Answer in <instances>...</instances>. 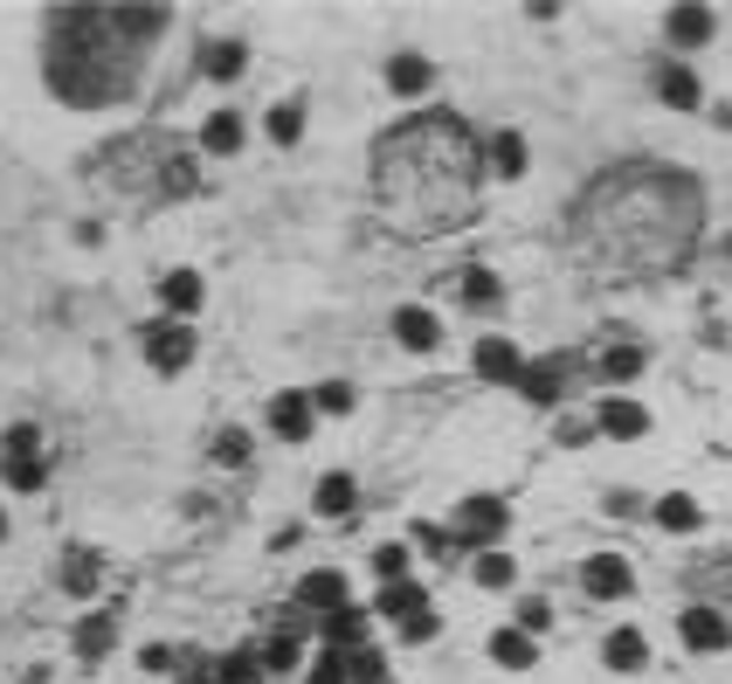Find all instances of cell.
Instances as JSON below:
<instances>
[{
    "label": "cell",
    "instance_id": "2",
    "mask_svg": "<svg viewBox=\"0 0 732 684\" xmlns=\"http://www.w3.org/2000/svg\"><path fill=\"white\" fill-rule=\"evenodd\" d=\"M311 415H319V408H311V394L291 387V394H277V402H270V429H277L283 442H304V436H311Z\"/></svg>",
    "mask_w": 732,
    "mask_h": 684
},
{
    "label": "cell",
    "instance_id": "17",
    "mask_svg": "<svg viewBox=\"0 0 732 684\" xmlns=\"http://www.w3.org/2000/svg\"><path fill=\"white\" fill-rule=\"evenodd\" d=\"M491 167H498L505 180H518L526 173V139H518V131H498V139H491Z\"/></svg>",
    "mask_w": 732,
    "mask_h": 684
},
{
    "label": "cell",
    "instance_id": "5",
    "mask_svg": "<svg viewBox=\"0 0 732 684\" xmlns=\"http://www.w3.org/2000/svg\"><path fill=\"white\" fill-rule=\"evenodd\" d=\"M395 339H401L408 353H435V339H442L435 311H422V304H401V311H395Z\"/></svg>",
    "mask_w": 732,
    "mask_h": 684
},
{
    "label": "cell",
    "instance_id": "3",
    "mask_svg": "<svg viewBox=\"0 0 732 684\" xmlns=\"http://www.w3.org/2000/svg\"><path fill=\"white\" fill-rule=\"evenodd\" d=\"M581 581H588L594 601H622V595H629V560H622V554H594L581 567Z\"/></svg>",
    "mask_w": 732,
    "mask_h": 684
},
{
    "label": "cell",
    "instance_id": "4",
    "mask_svg": "<svg viewBox=\"0 0 732 684\" xmlns=\"http://www.w3.org/2000/svg\"><path fill=\"white\" fill-rule=\"evenodd\" d=\"M594 423L609 429L615 442H636V436H649V408H643V402H622V394H615V402H601Z\"/></svg>",
    "mask_w": 732,
    "mask_h": 684
},
{
    "label": "cell",
    "instance_id": "8",
    "mask_svg": "<svg viewBox=\"0 0 732 684\" xmlns=\"http://www.w3.org/2000/svg\"><path fill=\"white\" fill-rule=\"evenodd\" d=\"M677 637H685L691 650H719V643H725V622H719V616L698 601V609H685V616H677Z\"/></svg>",
    "mask_w": 732,
    "mask_h": 684
},
{
    "label": "cell",
    "instance_id": "30",
    "mask_svg": "<svg viewBox=\"0 0 732 684\" xmlns=\"http://www.w3.org/2000/svg\"><path fill=\"white\" fill-rule=\"evenodd\" d=\"M374 574H380L387 588H395L401 574H408V554H401V546H380V554H374Z\"/></svg>",
    "mask_w": 732,
    "mask_h": 684
},
{
    "label": "cell",
    "instance_id": "20",
    "mask_svg": "<svg viewBox=\"0 0 732 684\" xmlns=\"http://www.w3.org/2000/svg\"><path fill=\"white\" fill-rule=\"evenodd\" d=\"M160 298H166L173 311H201V277H194V270H173V277L160 284Z\"/></svg>",
    "mask_w": 732,
    "mask_h": 684
},
{
    "label": "cell",
    "instance_id": "14",
    "mask_svg": "<svg viewBox=\"0 0 732 684\" xmlns=\"http://www.w3.org/2000/svg\"><path fill=\"white\" fill-rule=\"evenodd\" d=\"M374 609H380V616H395L401 629H415V622H422V616H429V609H422V595H415L408 581H395V588H387V595L374 601Z\"/></svg>",
    "mask_w": 732,
    "mask_h": 684
},
{
    "label": "cell",
    "instance_id": "16",
    "mask_svg": "<svg viewBox=\"0 0 732 684\" xmlns=\"http://www.w3.org/2000/svg\"><path fill=\"white\" fill-rule=\"evenodd\" d=\"M657 90H664V104H677V111H698V76H691L685 63H670V70L657 76Z\"/></svg>",
    "mask_w": 732,
    "mask_h": 684
},
{
    "label": "cell",
    "instance_id": "1",
    "mask_svg": "<svg viewBox=\"0 0 732 684\" xmlns=\"http://www.w3.org/2000/svg\"><path fill=\"white\" fill-rule=\"evenodd\" d=\"M146 360L160 366V374H180V366L194 360V332H187V325H173V319L146 325Z\"/></svg>",
    "mask_w": 732,
    "mask_h": 684
},
{
    "label": "cell",
    "instance_id": "35",
    "mask_svg": "<svg viewBox=\"0 0 732 684\" xmlns=\"http://www.w3.org/2000/svg\"><path fill=\"white\" fill-rule=\"evenodd\" d=\"M222 684H256V656H249V650H235L228 664H222Z\"/></svg>",
    "mask_w": 732,
    "mask_h": 684
},
{
    "label": "cell",
    "instance_id": "9",
    "mask_svg": "<svg viewBox=\"0 0 732 684\" xmlns=\"http://www.w3.org/2000/svg\"><path fill=\"white\" fill-rule=\"evenodd\" d=\"M311 609H325V616H338L346 609V574H332V567H319V574H304V588H298Z\"/></svg>",
    "mask_w": 732,
    "mask_h": 684
},
{
    "label": "cell",
    "instance_id": "38",
    "mask_svg": "<svg viewBox=\"0 0 732 684\" xmlns=\"http://www.w3.org/2000/svg\"><path fill=\"white\" fill-rule=\"evenodd\" d=\"M243 450H249V442H243V436H235V429H222V442H215V457H222V463H243Z\"/></svg>",
    "mask_w": 732,
    "mask_h": 684
},
{
    "label": "cell",
    "instance_id": "33",
    "mask_svg": "<svg viewBox=\"0 0 732 684\" xmlns=\"http://www.w3.org/2000/svg\"><path fill=\"white\" fill-rule=\"evenodd\" d=\"M353 637H359V609H353V601H346V609H338V616H332V650H346Z\"/></svg>",
    "mask_w": 732,
    "mask_h": 684
},
{
    "label": "cell",
    "instance_id": "25",
    "mask_svg": "<svg viewBox=\"0 0 732 684\" xmlns=\"http://www.w3.org/2000/svg\"><path fill=\"white\" fill-rule=\"evenodd\" d=\"M311 684H353L346 677V650H319V656H311Z\"/></svg>",
    "mask_w": 732,
    "mask_h": 684
},
{
    "label": "cell",
    "instance_id": "21",
    "mask_svg": "<svg viewBox=\"0 0 732 684\" xmlns=\"http://www.w3.org/2000/svg\"><path fill=\"white\" fill-rule=\"evenodd\" d=\"M270 139L277 146H298L304 139V104H277V111H270Z\"/></svg>",
    "mask_w": 732,
    "mask_h": 684
},
{
    "label": "cell",
    "instance_id": "29",
    "mask_svg": "<svg viewBox=\"0 0 732 684\" xmlns=\"http://www.w3.org/2000/svg\"><path fill=\"white\" fill-rule=\"evenodd\" d=\"M463 298H470V304H498V277H491V270H470V277H463Z\"/></svg>",
    "mask_w": 732,
    "mask_h": 684
},
{
    "label": "cell",
    "instance_id": "28",
    "mask_svg": "<svg viewBox=\"0 0 732 684\" xmlns=\"http://www.w3.org/2000/svg\"><path fill=\"white\" fill-rule=\"evenodd\" d=\"M643 374V346H615L609 353V381H636Z\"/></svg>",
    "mask_w": 732,
    "mask_h": 684
},
{
    "label": "cell",
    "instance_id": "39",
    "mask_svg": "<svg viewBox=\"0 0 732 684\" xmlns=\"http://www.w3.org/2000/svg\"><path fill=\"white\" fill-rule=\"evenodd\" d=\"M0 525H8V519H0Z\"/></svg>",
    "mask_w": 732,
    "mask_h": 684
},
{
    "label": "cell",
    "instance_id": "26",
    "mask_svg": "<svg viewBox=\"0 0 732 684\" xmlns=\"http://www.w3.org/2000/svg\"><path fill=\"white\" fill-rule=\"evenodd\" d=\"M63 581H69L76 595H90V588H97V560H90V554H69V560H63Z\"/></svg>",
    "mask_w": 732,
    "mask_h": 684
},
{
    "label": "cell",
    "instance_id": "18",
    "mask_svg": "<svg viewBox=\"0 0 732 684\" xmlns=\"http://www.w3.org/2000/svg\"><path fill=\"white\" fill-rule=\"evenodd\" d=\"M201 146H207V152H235V146H243V118L215 111V118H207V131H201Z\"/></svg>",
    "mask_w": 732,
    "mask_h": 684
},
{
    "label": "cell",
    "instance_id": "19",
    "mask_svg": "<svg viewBox=\"0 0 732 684\" xmlns=\"http://www.w3.org/2000/svg\"><path fill=\"white\" fill-rule=\"evenodd\" d=\"M319 512L325 519H346L353 512V478H346V470H332V478L319 484Z\"/></svg>",
    "mask_w": 732,
    "mask_h": 684
},
{
    "label": "cell",
    "instance_id": "24",
    "mask_svg": "<svg viewBox=\"0 0 732 684\" xmlns=\"http://www.w3.org/2000/svg\"><path fill=\"white\" fill-rule=\"evenodd\" d=\"M346 677L353 684H387V664H380L374 650H346Z\"/></svg>",
    "mask_w": 732,
    "mask_h": 684
},
{
    "label": "cell",
    "instance_id": "7",
    "mask_svg": "<svg viewBox=\"0 0 732 684\" xmlns=\"http://www.w3.org/2000/svg\"><path fill=\"white\" fill-rule=\"evenodd\" d=\"M387 84H395L401 97H422V90L435 84V70H429V56H415V49H401V56L387 63Z\"/></svg>",
    "mask_w": 732,
    "mask_h": 684
},
{
    "label": "cell",
    "instance_id": "6",
    "mask_svg": "<svg viewBox=\"0 0 732 684\" xmlns=\"http://www.w3.org/2000/svg\"><path fill=\"white\" fill-rule=\"evenodd\" d=\"M470 366H477L484 381H518V353H512V339H477Z\"/></svg>",
    "mask_w": 732,
    "mask_h": 684
},
{
    "label": "cell",
    "instance_id": "27",
    "mask_svg": "<svg viewBox=\"0 0 732 684\" xmlns=\"http://www.w3.org/2000/svg\"><path fill=\"white\" fill-rule=\"evenodd\" d=\"M477 581L484 588H512V554H477Z\"/></svg>",
    "mask_w": 732,
    "mask_h": 684
},
{
    "label": "cell",
    "instance_id": "32",
    "mask_svg": "<svg viewBox=\"0 0 732 684\" xmlns=\"http://www.w3.org/2000/svg\"><path fill=\"white\" fill-rule=\"evenodd\" d=\"M311 408H325V415H346V408H353V387H346V381H325V387H319V402H311Z\"/></svg>",
    "mask_w": 732,
    "mask_h": 684
},
{
    "label": "cell",
    "instance_id": "22",
    "mask_svg": "<svg viewBox=\"0 0 732 684\" xmlns=\"http://www.w3.org/2000/svg\"><path fill=\"white\" fill-rule=\"evenodd\" d=\"M670 35L677 42H704V35H712V14H704V8H677L670 14Z\"/></svg>",
    "mask_w": 732,
    "mask_h": 684
},
{
    "label": "cell",
    "instance_id": "11",
    "mask_svg": "<svg viewBox=\"0 0 732 684\" xmlns=\"http://www.w3.org/2000/svg\"><path fill=\"white\" fill-rule=\"evenodd\" d=\"M526 402H539V408H553L560 402V366H518V381H512Z\"/></svg>",
    "mask_w": 732,
    "mask_h": 684
},
{
    "label": "cell",
    "instance_id": "37",
    "mask_svg": "<svg viewBox=\"0 0 732 684\" xmlns=\"http://www.w3.org/2000/svg\"><path fill=\"white\" fill-rule=\"evenodd\" d=\"M546 622H553V609H546V601H526V609H518V629H526V637H539Z\"/></svg>",
    "mask_w": 732,
    "mask_h": 684
},
{
    "label": "cell",
    "instance_id": "13",
    "mask_svg": "<svg viewBox=\"0 0 732 684\" xmlns=\"http://www.w3.org/2000/svg\"><path fill=\"white\" fill-rule=\"evenodd\" d=\"M498 525H505V505H498V498H463V533H470V539H491Z\"/></svg>",
    "mask_w": 732,
    "mask_h": 684
},
{
    "label": "cell",
    "instance_id": "31",
    "mask_svg": "<svg viewBox=\"0 0 732 684\" xmlns=\"http://www.w3.org/2000/svg\"><path fill=\"white\" fill-rule=\"evenodd\" d=\"M104 643H111V616H97V622H84V629H76V650H84V656H97Z\"/></svg>",
    "mask_w": 732,
    "mask_h": 684
},
{
    "label": "cell",
    "instance_id": "36",
    "mask_svg": "<svg viewBox=\"0 0 732 684\" xmlns=\"http://www.w3.org/2000/svg\"><path fill=\"white\" fill-rule=\"evenodd\" d=\"M8 484H14V491H35V484H42V457H29V463H8Z\"/></svg>",
    "mask_w": 732,
    "mask_h": 684
},
{
    "label": "cell",
    "instance_id": "23",
    "mask_svg": "<svg viewBox=\"0 0 732 684\" xmlns=\"http://www.w3.org/2000/svg\"><path fill=\"white\" fill-rule=\"evenodd\" d=\"M657 525H664V533H691V525H698V505H691V498H664V505H657Z\"/></svg>",
    "mask_w": 732,
    "mask_h": 684
},
{
    "label": "cell",
    "instance_id": "34",
    "mask_svg": "<svg viewBox=\"0 0 732 684\" xmlns=\"http://www.w3.org/2000/svg\"><path fill=\"white\" fill-rule=\"evenodd\" d=\"M29 457H42V450H35V429L21 423V429H8V463H29Z\"/></svg>",
    "mask_w": 732,
    "mask_h": 684
},
{
    "label": "cell",
    "instance_id": "12",
    "mask_svg": "<svg viewBox=\"0 0 732 684\" xmlns=\"http://www.w3.org/2000/svg\"><path fill=\"white\" fill-rule=\"evenodd\" d=\"M491 656H498V664L505 671H532V637H526V629H498V637H491Z\"/></svg>",
    "mask_w": 732,
    "mask_h": 684
},
{
    "label": "cell",
    "instance_id": "15",
    "mask_svg": "<svg viewBox=\"0 0 732 684\" xmlns=\"http://www.w3.org/2000/svg\"><path fill=\"white\" fill-rule=\"evenodd\" d=\"M243 63H249V56H243V42H207V49H201V70L215 76V84H228V76H243Z\"/></svg>",
    "mask_w": 732,
    "mask_h": 684
},
{
    "label": "cell",
    "instance_id": "10",
    "mask_svg": "<svg viewBox=\"0 0 732 684\" xmlns=\"http://www.w3.org/2000/svg\"><path fill=\"white\" fill-rule=\"evenodd\" d=\"M601 656H609V671H643L649 664V643H643V629H615V637L601 643Z\"/></svg>",
    "mask_w": 732,
    "mask_h": 684
}]
</instances>
